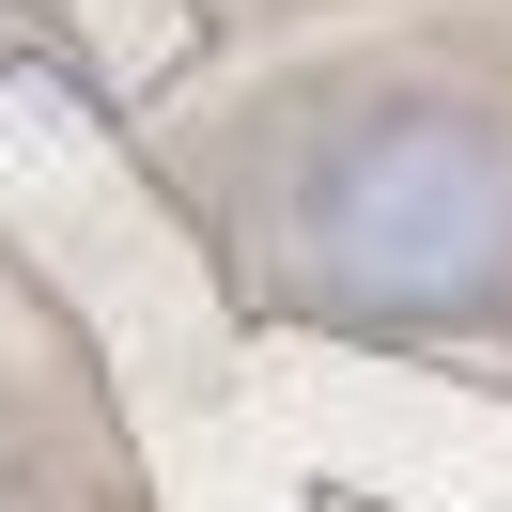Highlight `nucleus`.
<instances>
[{"mask_svg": "<svg viewBox=\"0 0 512 512\" xmlns=\"http://www.w3.org/2000/svg\"><path fill=\"white\" fill-rule=\"evenodd\" d=\"M280 264L373 342L512 311V125L481 94H357L280 171Z\"/></svg>", "mask_w": 512, "mask_h": 512, "instance_id": "obj_1", "label": "nucleus"}]
</instances>
